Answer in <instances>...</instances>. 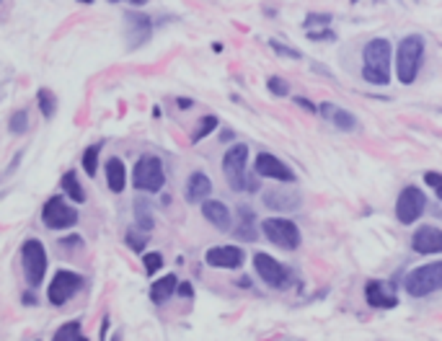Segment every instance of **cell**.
Masks as SVG:
<instances>
[{
    "label": "cell",
    "instance_id": "1",
    "mask_svg": "<svg viewBox=\"0 0 442 341\" xmlns=\"http://www.w3.org/2000/svg\"><path fill=\"white\" fill-rule=\"evenodd\" d=\"M362 78L372 86H386L391 83V41L372 39L362 52Z\"/></svg>",
    "mask_w": 442,
    "mask_h": 341
},
{
    "label": "cell",
    "instance_id": "2",
    "mask_svg": "<svg viewBox=\"0 0 442 341\" xmlns=\"http://www.w3.org/2000/svg\"><path fill=\"white\" fill-rule=\"evenodd\" d=\"M424 60V39L419 34H411L406 39H401L398 52H396V75L403 86H411L417 80V72Z\"/></svg>",
    "mask_w": 442,
    "mask_h": 341
},
{
    "label": "cell",
    "instance_id": "3",
    "mask_svg": "<svg viewBox=\"0 0 442 341\" xmlns=\"http://www.w3.org/2000/svg\"><path fill=\"white\" fill-rule=\"evenodd\" d=\"M246 163H249V148L243 143L233 145L223 158V171L233 191H256V179L246 176Z\"/></svg>",
    "mask_w": 442,
    "mask_h": 341
},
{
    "label": "cell",
    "instance_id": "4",
    "mask_svg": "<svg viewBox=\"0 0 442 341\" xmlns=\"http://www.w3.org/2000/svg\"><path fill=\"white\" fill-rule=\"evenodd\" d=\"M21 266H24V277L29 287L37 290L44 282V274H47V251H44L41 240L29 238L21 246Z\"/></svg>",
    "mask_w": 442,
    "mask_h": 341
},
{
    "label": "cell",
    "instance_id": "5",
    "mask_svg": "<svg viewBox=\"0 0 442 341\" xmlns=\"http://www.w3.org/2000/svg\"><path fill=\"white\" fill-rule=\"evenodd\" d=\"M403 287H406V292L411 297H424V295H432L437 290H442V262L424 264V266L414 269L406 277Z\"/></svg>",
    "mask_w": 442,
    "mask_h": 341
},
{
    "label": "cell",
    "instance_id": "6",
    "mask_svg": "<svg viewBox=\"0 0 442 341\" xmlns=\"http://www.w3.org/2000/svg\"><path fill=\"white\" fill-rule=\"evenodd\" d=\"M132 184L140 191H161L166 184V174H163V163L155 155H143L135 163L132 171Z\"/></svg>",
    "mask_w": 442,
    "mask_h": 341
},
{
    "label": "cell",
    "instance_id": "7",
    "mask_svg": "<svg viewBox=\"0 0 442 341\" xmlns=\"http://www.w3.org/2000/svg\"><path fill=\"white\" fill-rule=\"evenodd\" d=\"M261 231L274 246L285 248V251H295L300 246V231L298 225L292 220H285V217H269V220L261 222Z\"/></svg>",
    "mask_w": 442,
    "mask_h": 341
},
{
    "label": "cell",
    "instance_id": "8",
    "mask_svg": "<svg viewBox=\"0 0 442 341\" xmlns=\"http://www.w3.org/2000/svg\"><path fill=\"white\" fill-rule=\"evenodd\" d=\"M41 222L49 231H70L78 222V210L67 205L63 197H52L47 199V205L41 210Z\"/></svg>",
    "mask_w": 442,
    "mask_h": 341
},
{
    "label": "cell",
    "instance_id": "9",
    "mask_svg": "<svg viewBox=\"0 0 442 341\" xmlns=\"http://www.w3.org/2000/svg\"><path fill=\"white\" fill-rule=\"evenodd\" d=\"M83 287V277L81 274H75V271H67V269H60L52 277V282H49V302L52 305H65V302L70 300V297H75V295L81 292Z\"/></svg>",
    "mask_w": 442,
    "mask_h": 341
},
{
    "label": "cell",
    "instance_id": "10",
    "mask_svg": "<svg viewBox=\"0 0 442 341\" xmlns=\"http://www.w3.org/2000/svg\"><path fill=\"white\" fill-rule=\"evenodd\" d=\"M424 207H427L424 191L417 189V186H406L398 194V199H396V217H398L401 225H411V222H417L422 217Z\"/></svg>",
    "mask_w": 442,
    "mask_h": 341
},
{
    "label": "cell",
    "instance_id": "11",
    "mask_svg": "<svg viewBox=\"0 0 442 341\" xmlns=\"http://www.w3.org/2000/svg\"><path fill=\"white\" fill-rule=\"evenodd\" d=\"M254 266H256V274L264 279L266 285L274 287V290H282V287H287V282L292 279L290 269L285 264H280L274 256L269 254H256L254 256Z\"/></svg>",
    "mask_w": 442,
    "mask_h": 341
},
{
    "label": "cell",
    "instance_id": "12",
    "mask_svg": "<svg viewBox=\"0 0 442 341\" xmlns=\"http://www.w3.org/2000/svg\"><path fill=\"white\" fill-rule=\"evenodd\" d=\"M254 171H256V176L274 179V181H282V184H292V181H295L292 168H290L287 163H282V160L277 158V155H272V153H259L256 163H254Z\"/></svg>",
    "mask_w": 442,
    "mask_h": 341
},
{
    "label": "cell",
    "instance_id": "13",
    "mask_svg": "<svg viewBox=\"0 0 442 341\" xmlns=\"http://www.w3.org/2000/svg\"><path fill=\"white\" fill-rule=\"evenodd\" d=\"M204 262L212 269H238L243 264V251L238 246H215L204 254Z\"/></svg>",
    "mask_w": 442,
    "mask_h": 341
},
{
    "label": "cell",
    "instance_id": "14",
    "mask_svg": "<svg viewBox=\"0 0 442 341\" xmlns=\"http://www.w3.org/2000/svg\"><path fill=\"white\" fill-rule=\"evenodd\" d=\"M124 29H127V39H129L127 47L129 49L145 44V41L150 39V34H153V24H150V18L143 16V13H132V11L124 16Z\"/></svg>",
    "mask_w": 442,
    "mask_h": 341
},
{
    "label": "cell",
    "instance_id": "15",
    "mask_svg": "<svg viewBox=\"0 0 442 341\" xmlns=\"http://www.w3.org/2000/svg\"><path fill=\"white\" fill-rule=\"evenodd\" d=\"M411 248L417 254H442V231L432 228V225L419 228L414 233V238H411Z\"/></svg>",
    "mask_w": 442,
    "mask_h": 341
},
{
    "label": "cell",
    "instance_id": "16",
    "mask_svg": "<svg viewBox=\"0 0 442 341\" xmlns=\"http://www.w3.org/2000/svg\"><path fill=\"white\" fill-rule=\"evenodd\" d=\"M202 214L204 220L212 222L217 231H230V210L217 199H204L202 202Z\"/></svg>",
    "mask_w": 442,
    "mask_h": 341
},
{
    "label": "cell",
    "instance_id": "17",
    "mask_svg": "<svg viewBox=\"0 0 442 341\" xmlns=\"http://www.w3.org/2000/svg\"><path fill=\"white\" fill-rule=\"evenodd\" d=\"M318 114L326 117V120H329L337 129H342V132H352V129H357L354 114H349L346 109H339V106H334V103H321V106H318Z\"/></svg>",
    "mask_w": 442,
    "mask_h": 341
},
{
    "label": "cell",
    "instance_id": "18",
    "mask_svg": "<svg viewBox=\"0 0 442 341\" xmlns=\"http://www.w3.org/2000/svg\"><path fill=\"white\" fill-rule=\"evenodd\" d=\"M209 191H212V181H209L207 174H202V171H194L189 176V181H186V202H204L209 197Z\"/></svg>",
    "mask_w": 442,
    "mask_h": 341
},
{
    "label": "cell",
    "instance_id": "19",
    "mask_svg": "<svg viewBox=\"0 0 442 341\" xmlns=\"http://www.w3.org/2000/svg\"><path fill=\"white\" fill-rule=\"evenodd\" d=\"M365 297L370 302L372 308H396V295L388 292L386 285H380V282H370V285L365 287Z\"/></svg>",
    "mask_w": 442,
    "mask_h": 341
},
{
    "label": "cell",
    "instance_id": "20",
    "mask_svg": "<svg viewBox=\"0 0 442 341\" xmlns=\"http://www.w3.org/2000/svg\"><path fill=\"white\" fill-rule=\"evenodd\" d=\"M106 184L114 194L124 191V186H127V171H124V163L119 158L106 160Z\"/></svg>",
    "mask_w": 442,
    "mask_h": 341
},
{
    "label": "cell",
    "instance_id": "21",
    "mask_svg": "<svg viewBox=\"0 0 442 341\" xmlns=\"http://www.w3.org/2000/svg\"><path fill=\"white\" fill-rule=\"evenodd\" d=\"M264 205L269 210H298L300 207V197L298 194H292V191H266L264 194Z\"/></svg>",
    "mask_w": 442,
    "mask_h": 341
},
{
    "label": "cell",
    "instance_id": "22",
    "mask_svg": "<svg viewBox=\"0 0 442 341\" xmlns=\"http://www.w3.org/2000/svg\"><path fill=\"white\" fill-rule=\"evenodd\" d=\"M176 287H178L176 274H166L163 279L153 282V287H150V300H153L155 305H163V302L169 300L171 295L176 292Z\"/></svg>",
    "mask_w": 442,
    "mask_h": 341
},
{
    "label": "cell",
    "instance_id": "23",
    "mask_svg": "<svg viewBox=\"0 0 442 341\" xmlns=\"http://www.w3.org/2000/svg\"><path fill=\"white\" fill-rule=\"evenodd\" d=\"M238 214H241V225L235 228V238L246 240V243L256 240V217H254V212H251L249 207H241Z\"/></svg>",
    "mask_w": 442,
    "mask_h": 341
},
{
    "label": "cell",
    "instance_id": "24",
    "mask_svg": "<svg viewBox=\"0 0 442 341\" xmlns=\"http://www.w3.org/2000/svg\"><path fill=\"white\" fill-rule=\"evenodd\" d=\"M135 222L140 231H153L155 225V217H153V210H150V202H145V199H137L135 202Z\"/></svg>",
    "mask_w": 442,
    "mask_h": 341
},
{
    "label": "cell",
    "instance_id": "25",
    "mask_svg": "<svg viewBox=\"0 0 442 341\" xmlns=\"http://www.w3.org/2000/svg\"><path fill=\"white\" fill-rule=\"evenodd\" d=\"M63 191L67 194V197L72 199V202H78V205H83L86 202V191H83V186L78 184V176H75V171H67V174L63 176Z\"/></svg>",
    "mask_w": 442,
    "mask_h": 341
},
{
    "label": "cell",
    "instance_id": "26",
    "mask_svg": "<svg viewBox=\"0 0 442 341\" xmlns=\"http://www.w3.org/2000/svg\"><path fill=\"white\" fill-rule=\"evenodd\" d=\"M37 103H39V111L44 120H52L57 114V96L49 88H39L37 91Z\"/></svg>",
    "mask_w": 442,
    "mask_h": 341
},
{
    "label": "cell",
    "instance_id": "27",
    "mask_svg": "<svg viewBox=\"0 0 442 341\" xmlns=\"http://www.w3.org/2000/svg\"><path fill=\"white\" fill-rule=\"evenodd\" d=\"M98 155H101V143H93V145H89V148L83 150V158H81L83 171H86L91 179L98 174Z\"/></svg>",
    "mask_w": 442,
    "mask_h": 341
},
{
    "label": "cell",
    "instance_id": "28",
    "mask_svg": "<svg viewBox=\"0 0 442 341\" xmlns=\"http://www.w3.org/2000/svg\"><path fill=\"white\" fill-rule=\"evenodd\" d=\"M78 339H83L81 321H70V323H65L63 328L55 333V341H78Z\"/></svg>",
    "mask_w": 442,
    "mask_h": 341
},
{
    "label": "cell",
    "instance_id": "29",
    "mask_svg": "<svg viewBox=\"0 0 442 341\" xmlns=\"http://www.w3.org/2000/svg\"><path fill=\"white\" fill-rule=\"evenodd\" d=\"M215 127H217V117H202L200 124H197V129L192 132V143H200V140H204V137H207Z\"/></svg>",
    "mask_w": 442,
    "mask_h": 341
},
{
    "label": "cell",
    "instance_id": "30",
    "mask_svg": "<svg viewBox=\"0 0 442 341\" xmlns=\"http://www.w3.org/2000/svg\"><path fill=\"white\" fill-rule=\"evenodd\" d=\"M26 127H29V114H26L24 109L13 111V117H11V124H8L11 132H13V135H24Z\"/></svg>",
    "mask_w": 442,
    "mask_h": 341
},
{
    "label": "cell",
    "instance_id": "31",
    "mask_svg": "<svg viewBox=\"0 0 442 341\" xmlns=\"http://www.w3.org/2000/svg\"><path fill=\"white\" fill-rule=\"evenodd\" d=\"M143 266H145V271H148V274H155V271L161 269L163 266V256L161 254H145L143 256Z\"/></svg>",
    "mask_w": 442,
    "mask_h": 341
},
{
    "label": "cell",
    "instance_id": "32",
    "mask_svg": "<svg viewBox=\"0 0 442 341\" xmlns=\"http://www.w3.org/2000/svg\"><path fill=\"white\" fill-rule=\"evenodd\" d=\"M266 88H269L274 96H287L290 94V86L282 78H277V75H272V78L266 80Z\"/></svg>",
    "mask_w": 442,
    "mask_h": 341
},
{
    "label": "cell",
    "instance_id": "33",
    "mask_svg": "<svg viewBox=\"0 0 442 341\" xmlns=\"http://www.w3.org/2000/svg\"><path fill=\"white\" fill-rule=\"evenodd\" d=\"M424 184H429V186L434 189V194H437V199H442V174H437V171H427Z\"/></svg>",
    "mask_w": 442,
    "mask_h": 341
},
{
    "label": "cell",
    "instance_id": "34",
    "mask_svg": "<svg viewBox=\"0 0 442 341\" xmlns=\"http://www.w3.org/2000/svg\"><path fill=\"white\" fill-rule=\"evenodd\" d=\"M145 243H148V238H145V236H140L135 228H132V231H127V246L132 248V251H143Z\"/></svg>",
    "mask_w": 442,
    "mask_h": 341
},
{
    "label": "cell",
    "instance_id": "35",
    "mask_svg": "<svg viewBox=\"0 0 442 341\" xmlns=\"http://www.w3.org/2000/svg\"><path fill=\"white\" fill-rule=\"evenodd\" d=\"M272 49L277 52V55H282V57H290V60H300V52H298V49H290V47H285V44H280V41H272Z\"/></svg>",
    "mask_w": 442,
    "mask_h": 341
},
{
    "label": "cell",
    "instance_id": "36",
    "mask_svg": "<svg viewBox=\"0 0 442 341\" xmlns=\"http://www.w3.org/2000/svg\"><path fill=\"white\" fill-rule=\"evenodd\" d=\"M308 37H311L313 41H318V39H326V41H329V39H334V32H331V29H326V32H311Z\"/></svg>",
    "mask_w": 442,
    "mask_h": 341
},
{
    "label": "cell",
    "instance_id": "37",
    "mask_svg": "<svg viewBox=\"0 0 442 341\" xmlns=\"http://www.w3.org/2000/svg\"><path fill=\"white\" fill-rule=\"evenodd\" d=\"M176 292L181 295V297H192V285H189V282H184V285L176 287Z\"/></svg>",
    "mask_w": 442,
    "mask_h": 341
},
{
    "label": "cell",
    "instance_id": "38",
    "mask_svg": "<svg viewBox=\"0 0 442 341\" xmlns=\"http://www.w3.org/2000/svg\"><path fill=\"white\" fill-rule=\"evenodd\" d=\"M295 101H298L300 106H303V109H308V111H318L316 106H311V103H308V98H295Z\"/></svg>",
    "mask_w": 442,
    "mask_h": 341
},
{
    "label": "cell",
    "instance_id": "39",
    "mask_svg": "<svg viewBox=\"0 0 442 341\" xmlns=\"http://www.w3.org/2000/svg\"><path fill=\"white\" fill-rule=\"evenodd\" d=\"M106 328H109V318H104V326H101V331H98V339H106Z\"/></svg>",
    "mask_w": 442,
    "mask_h": 341
},
{
    "label": "cell",
    "instance_id": "40",
    "mask_svg": "<svg viewBox=\"0 0 442 341\" xmlns=\"http://www.w3.org/2000/svg\"><path fill=\"white\" fill-rule=\"evenodd\" d=\"M178 106H181V109H189V106H192V98H178Z\"/></svg>",
    "mask_w": 442,
    "mask_h": 341
},
{
    "label": "cell",
    "instance_id": "41",
    "mask_svg": "<svg viewBox=\"0 0 442 341\" xmlns=\"http://www.w3.org/2000/svg\"><path fill=\"white\" fill-rule=\"evenodd\" d=\"M24 302H29V305H34V302H37V300H34V295L26 292V295H24Z\"/></svg>",
    "mask_w": 442,
    "mask_h": 341
},
{
    "label": "cell",
    "instance_id": "42",
    "mask_svg": "<svg viewBox=\"0 0 442 341\" xmlns=\"http://www.w3.org/2000/svg\"><path fill=\"white\" fill-rule=\"evenodd\" d=\"M78 3H86V6H91V3H93V0H78Z\"/></svg>",
    "mask_w": 442,
    "mask_h": 341
},
{
    "label": "cell",
    "instance_id": "43",
    "mask_svg": "<svg viewBox=\"0 0 442 341\" xmlns=\"http://www.w3.org/2000/svg\"><path fill=\"white\" fill-rule=\"evenodd\" d=\"M132 3H135V6H143V3H145V0H132Z\"/></svg>",
    "mask_w": 442,
    "mask_h": 341
},
{
    "label": "cell",
    "instance_id": "44",
    "mask_svg": "<svg viewBox=\"0 0 442 341\" xmlns=\"http://www.w3.org/2000/svg\"><path fill=\"white\" fill-rule=\"evenodd\" d=\"M112 3H119V0H112Z\"/></svg>",
    "mask_w": 442,
    "mask_h": 341
}]
</instances>
